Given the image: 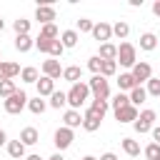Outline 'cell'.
<instances>
[{"instance_id": "19", "label": "cell", "mask_w": 160, "mask_h": 160, "mask_svg": "<svg viewBox=\"0 0 160 160\" xmlns=\"http://www.w3.org/2000/svg\"><path fill=\"white\" fill-rule=\"evenodd\" d=\"M8 155H10L12 160H20V158L25 155V145H22L20 140H10V142H8Z\"/></svg>"}, {"instance_id": "25", "label": "cell", "mask_w": 160, "mask_h": 160, "mask_svg": "<svg viewBox=\"0 0 160 160\" xmlns=\"http://www.w3.org/2000/svg\"><path fill=\"white\" fill-rule=\"evenodd\" d=\"M122 150H125L130 158H138V155H140V145H138V140H132V138H122Z\"/></svg>"}, {"instance_id": "26", "label": "cell", "mask_w": 160, "mask_h": 160, "mask_svg": "<svg viewBox=\"0 0 160 160\" xmlns=\"http://www.w3.org/2000/svg\"><path fill=\"white\" fill-rule=\"evenodd\" d=\"M112 35H118L120 40H125V38L130 35V25H128L125 20H118V22L112 25Z\"/></svg>"}, {"instance_id": "15", "label": "cell", "mask_w": 160, "mask_h": 160, "mask_svg": "<svg viewBox=\"0 0 160 160\" xmlns=\"http://www.w3.org/2000/svg\"><path fill=\"white\" fill-rule=\"evenodd\" d=\"M38 140H40V132L35 128H22V132H20V142L22 145H35Z\"/></svg>"}, {"instance_id": "50", "label": "cell", "mask_w": 160, "mask_h": 160, "mask_svg": "<svg viewBox=\"0 0 160 160\" xmlns=\"http://www.w3.org/2000/svg\"><path fill=\"white\" fill-rule=\"evenodd\" d=\"M155 160H160V158H155Z\"/></svg>"}, {"instance_id": "9", "label": "cell", "mask_w": 160, "mask_h": 160, "mask_svg": "<svg viewBox=\"0 0 160 160\" xmlns=\"http://www.w3.org/2000/svg\"><path fill=\"white\" fill-rule=\"evenodd\" d=\"M92 38L100 40V42H108L112 38V25L110 22H95L92 25Z\"/></svg>"}, {"instance_id": "48", "label": "cell", "mask_w": 160, "mask_h": 160, "mask_svg": "<svg viewBox=\"0 0 160 160\" xmlns=\"http://www.w3.org/2000/svg\"><path fill=\"white\" fill-rule=\"evenodd\" d=\"M2 30H5V22H2V20H0V32H2Z\"/></svg>"}, {"instance_id": "10", "label": "cell", "mask_w": 160, "mask_h": 160, "mask_svg": "<svg viewBox=\"0 0 160 160\" xmlns=\"http://www.w3.org/2000/svg\"><path fill=\"white\" fill-rule=\"evenodd\" d=\"M115 120L118 122H135L138 120V108L135 105H125V108L115 110Z\"/></svg>"}, {"instance_id": "1", "label": "cell", "mask_w": 160, "mask_h": 160, "mask_svg": "<svg viewBox=\"0 0 160 160\" xmlns=\"http://www.w3.org/2000/svg\"><path fill=\"white\" fill-rule=\"evenodd\" d=\"M65 95H68V105H70V110H80V108L85 105L88 95H90V88H88V82H75Z\"/></svg>"}, {"instance_id": "37", "label": "cell", "mask_w": 160, "mask_h": 160, "mask_svg": "<svg viewBox=\"0 0 160 160\" xmlns=\"http://www.w3.org/2000/svg\"><path fill=\"white\" fill-rule=\"evenodd\" d=\"M50 45H52V40H48V38L38 35V40H35V48H38L40 52H50Z\"/></svg>"}, {"instance_id": "49", "label": "cell", "mask_w": 160, "mask_h": 160, "mask_svg": "<svg viewBox=\"0 0 160 160\" xmlns=\"http://www.w3.org/2000/svg\"><path fill=\"white\" fill-rule=\"evenodd\" d=\"M82 160H98V158H92V155H88V158H82Z\"/></svg>"}, {"instance_id": "28", "label": "cell", "mask_w": 160, "mask_h": 160, "mask_svg": "<svg viewBox=\"0 0 160 160\" xmlns=\"http://www.w3.org/2000/svg\"><path fill=\"white\" fill-rule=\"evenodd\" d=\"M118 85H120V92H122V90H132V88H138V82H135V78H132L130 72H122L120 80H118Z\"/></svg>"}, {"instance_id": "45", "label": "cell", "mask_w": 160, "mask_h": 160, "mask_svg": "<svg viewBox=\"0 0 160 160\" xmlns=\"http://www.w3.org/2000/svg\"><path fill=\"white\" fill-rule=\"evenodd\" d=\"M5 142H8V135H5V130L0 128V145H5Z\"/></svg>"}, {"instance_id": "46", "label": "cell", "mask_w": 160, "mask_h": 160, "mask_svg": "<svg viewBox=\"0 0 160 160\" xmlns=\"http://www.w3.org/2000/svg\"><path fill=\"white\" fill-rule=\"evenodd\" d=\"M25 160H42V158H40V155H28Z\"/></svg>"}, {"instance_id": "38", "label": "cell", "mask_w": 160, "mask_h": 160, "mask_svg": "<svg viewBox=\"0 0 160 160\" xmlns=\"http://www.w3.org/2000/svg\"><path fill=\"white\" fill-rule=\"evenodd\" d=\"M92 20H88V18H80L78 20V32H92Z\"/></svg>"}, {"instance_id": "27", "label": "cell", "mask_w": 160, "mask_h": 160, "mask_svg": "<svg viewBox=\"0 0 160 160\" xmlns=\"http://www.w3.org/2000/svg\"><path fill=\"white\" fill-rule=\"evenodd\" d=\"M140 48H142V50H155V48H158V38H155L152 32L140 35Z\"/></svg>"}, {"instance_id": "20", "label": "cell", "mask_w": 160, "mask_h": 160, "mask_svg": "<svg viewBox=\"0 0 160 160\" xmlns=\"http://www.w3.org/2000/svg\"><path fill=\"white\" fill-rule=\"evenodd\" d=\"M78 40H80L78 30H65V32L60 35V42H62V48H75V45H78Z\"/></svg>"}, {"instance_id": "6", "label": "cell", "mask_w": 160, "mask_h": 160, "mask_svg": "<svg viewBox=\"0 0 160 160\" xmlns=\"http://www.w3.org/2000/svg\"><path fill=\"white\" fill-rule=\"evenodd\" d=\"M52 142H55V148L58 150H68L70 145H72V130L70 128H58L55 130V138H52Z\"/></svg>"}, {"instance_id": "32", "label": "cell", "mask_w": 160, "mask_h": 160, "mask_svg": "<svg viewBox=\"0 0 160 160\" xmlns=\"http://www.w3.org/2000/svg\"><path fill=\"white\" fill-rule=\"evenodd\" d=\"M15 90H18V88H15L12 80H0V98H10Z\"/></svg>"}, {"instance_id": "30", "label": "cell", "mask_w": 160, "mask_h": 160, "mask_svg": "<svg viewBox=\"0 0 160 160\" xmlns=\"http://www.w3.org/2000/svg\"><path fill=\"white\" fill-rule=\"evenodd\" d=\"M115 70H118V62H115V60H102V65H100V75H102V78L115 75Z\"/></svg>"}, {"instance_id": "21", "label": "cell", "mask_w": 160, "mask_h": 160, "mask_svg": "<svg viewBox=\"0 0 160 160\" xmlns=\"http://www.w3.org/2000/svg\"><path fill=\"white\" fill-rule=\"evenodd\" d=\"M128 98H130V105H135V108H138L140 102H145L148 92H145V88H142V85H138V88H132V90H130V95H128Z\"/></svg>"}, {"instance_id": "34", "label": "cell", "mask_w": 160, "mask_h": 160, "mask_svg": "<svg viewBox=\"0 0 160 160\" xmlns=\"http://www.w3.org/2000/svg\"><path fill=\"white\" fill-rule=\"evenodd\" d=\"M20 75H22L25 82H38V68H22Z\"/></svg>"}, {"instance_id": "13", "label": "cell", "mask_w": 160, "mask_h": 160, "mask_svg": "<svg viewBox=\"0 0 160 160\" xmlns=\"http://www.w3.org/2000/svg\"><path fill=\"white\" fill-rule=\"evenodd\" d=\"M62 120H65V128H70V130L82 125V115H80V110H65Z\"/></svg>"}, {"instance_id": "31", "label": "cell", "mask_w": 160, "mask_h": 160, "mask_svg": "<svg viewBox=\"0 0 160 160\" xmlns=\"http://www.w3.org/2000/svg\"><path fill=\"white\" fill-rule=\"evenodd\" d=\"M40 35H42V38H48V40H58V35H60V32H58L55 22H50V25H42V28H40Z\"/></svg>"}, {"instance_id": "11", "label": "cell", "mask_w": 160, "mask_h": 160, "mask_svg": "<svg viewBox=\"0 0 160 160\" xmlns=\"http://www.w3.org/2000/svg\"><path fill=\"white\" fill-rule=\"evenodd\" d=\"M15 75H20V65L18 62L0 60V80H12Z\"/></svg>"}, {"instance_id": "29", "label": "cell", "mask_w": 160, "mask_h": 160, "mask_svg": "<svg viewBox=\"0 0 160 160\" xmlns=\"http://www.w3.org/2000/svg\"><path fill=\"white\" fill-rule=\"evenodd\" d=\"M28 108H30V112H35V115H40V112H45V108H48V102L38 95L35 100H28Z\"/></svg>"}, {"instance_id": "39", "label": "cell", "mask_w": 160, "mask_h": 160, "mask_svg": "<svg viewBox=\"0 0 160 160\" xmlns=\"http://www.w3.org/2000/svg\"><path fill=\"white\" fill-rule=\"evenodd\" d=\"M142 152H145L150 160H155V158H160V145H158V142H150V145H148Z\"/></svg>"}, {"instance_id": "17", "label": "cell", "mask_w": 160, "mask_h": 160, "mask_svg": "<svg viewBox=\"0 0 160 160\" xmlns=\"http://www.w3.org/2000/svg\"><path fill=\"white\" fill-rule=\"evenodd\" d=\"M62 78L68 80V82H80V78H82V70L78 68V65H70V68H62Z\"/></svg>"}, {"instance_id": "3", "label": "cell", "mask_w": 160, "mask_h": 160, "mask_svg": "<svg viewBox=\"0 0 160 160\" xmlns=\"http://www.w3.org/2000/svg\"><path fill=\"white\" fill-rule=\"evenodd\" d=\"M120 60V65H125V68H132L135 62H138V55H135V45L132 42H120L118 45V58H115V62Z\"/></svg>"}, {"instance_id": "23", "label": "cell", "mask_w": 160, "mask_h": 160, "mask_svg": "<svg viewBox=\"0 0 160 160\" xmlns=\"http://www.w3.org/2000/svg\"><path fill=\"white\" fill-rule=\"evenodd\" d=\"M65 105H68V95H65L62 90H55V92L50 95V108L60 110V108H65Z\"/></svg>"}, {"instance_id": "44", "label": "cell", "mask_w": 160, "mask_h": 160, "mask_svg": "<svg viewBox=\"0 0 160 160\" xmlns=\"http://www.w3.org/2000/svg\"><path fill=\"white\" fill-rule=\"evenodd\" d=\"M152 12L160 18V0H155V2H152Z\"/></svg>"}, {"instance_id": "43", "label": "cell", "mask_w": 160, "mask_h": 160, "mask_svg": "<svg viewBox=\"0 0 160 160\" xmlns=\"http://www.w3.org/2000/svg\"><path fill=\"white\" fill-rule=\"evenodd\" d=\"M100 160H118V155L115 152H105V155H100Z\"/></svg>"}, {"instance_id": "2", "label": "cell", "mask_w": 160, "mask_h": 160, "mask_svg": "<svg viewBox=\"0 0 160 160\" xmlns=\"http://www.w3.org/2000/svg\"><path fill=\"white\" fill-rule=\"evenodd\" d=\"M25 105H28V92H25V90H15L10 98L2 100V108H5V112H10V115H18Z\"/></svg>"}, {"instance_id": "24", "label": "cell", "mask_w": 160, "mask_h": 160, "mask_svg": "<svg viewBox=\"0 0 160 160\" xmlns=\"http://www.w3.org/2000/svg\"><path fill=\"white\" fill-rule=\"evenodd\" d=\"M100 122H102V120H100V118H95V115H90V112H85V115H82V128H85L88 132H95V130L100 128Z\"/></svg>"}, {"instance_id": "40", "label": "cell", "mask_w": 160, "mask_h": 160, "mask_svg": "<svg viewBox=\"0 0 160 160\" xmlns=\"http://www.w3.org/2000/svg\"><path fill=\"white\" fill-rule=\"evenodd\" d=\"M62 52H65L62 42H60V40H52V45H50V55H52V58H60Z\"/></svg>"}, {"instance_id": "36", "label": "cell", "mask_w": 160, "mask_h": 160, "mask_svg": "<svg viewBox=\"0 0 160 160\" xmlns=\"http://www.w3.org/2000/svg\"><path fill=\"white\" fill-rule=\"evenodd\" d=\"M145 92H148V95H160V78H150Z\"/></svg>"}, {"instance_id": "33", "label": "cell", "mask_w": 160, "mask_h": 160, "mask_svg": "<svg viewBox=\"0 0 160 160\" xmlns=\"http://www.w3.org/2000/svg\"><path fill=\"white\" fill-rule=\"evenodd\" d=\"M12 28H15L18 35H28V32H30V20H22V18H20V20L12 22Z\"/></svg>"}, {"instance_id": "42", "label": "cell", "mask_w": 160, "mask_h": 160, "mask_svg": "<svg viewBox=\"0 0 160 160\" xmlns=\"http://www.w3.org/2000/svg\"><path fill=\"white\" fill-rule=\"evenodd\" d=\"M150 132H152V142H158V145H160V125H158V128H152Z\"/></svg>"}, {"instance_id": "4", "label": "cell", "mask_w": 160, "mask_h": 160, "mask_svg": "<svg viewBox=\"0 0 160 160\" xmlns=\"http://www.w3.org/2000/svg\"><path fill=\"white\" fill-rule=\"evenodd\" d=\"M88 88L95 95V100H108L110 98V85H108V80L102 75H92V80L88 82Z\"/></svg>"}, {"instance_id": "18", "label": "cell", "mask_w": 160, "mask_h": 160, "mask_svg": "<svg viewBox=\"0 0 160 160\" xmlns=\"http://www.w3.org/2000/svg\"><path fill=\"white\" fill-rule=\"evenodd\" d=\"M88 112L102 120V118H105V112H108V100H92V105L88 108Z\"/></svg>"}, {"instance_id": "7", "label": "cell", "mask_w": 160, "mask_h": 160, "mask_svg": "<svg viewBox=\"0 0 160 160\" xmlns=\"http://www.w3.org/2000/svg\"><path fill=\"white\" fill-rule=\"evenodd\" d=\"M130 75H132V78H135V82L140 85V82H148V80L152 78V68H150L148 62H135Z\"/></svg>"}, {"instance_id": "35", "label": "cell", "mask_w": 160, "mask_h": 160, "mask_svg": "<svg viewBox=\"0 0 160 160\" xmlns=\"http://www.w3.org/2000/svg\"><path fill=\"white\" fill-rule=\"evenodd\" d=\"M125 105H130V98H128L125 92H118V95L112 98V110H120V108H125Z\"/></svg>"}, {"instance_id": "5", "label": "cell", "mask_w": 160, "mask_h": 160, "mask_svg": "<svg viewBox=\"0 0 160 160\" xmlns=\"http://www.w3.org/2000/svg\"><path fill=\"white\" fill-rule=\"evenodd\" d=\"M152 122H155V110H142L140 115H138V120L132 122V128H135V132H150L152 130Z\"/></svg>"}, {"instance_id": "16", "label": "cell", "mask_w": 160, "mask_h": 160, "mask_svg": "<svg viewBox=\"0 0 160 160\" xmlns=\"http://www.w3.org/2000/svg\"><path fill=\"white\" fill-rule=\"evenodd\" d=\"M98 58H100V60H115V58H118V45H112V42H102Z\"/></svg>"}, {"instance_id": "8", "label": "cell", "mask_w": 160, "mask_h": 160, "mask_svg": "<svg viewBox=\"0 0 160 160\" xmlns=\"http://www.w3.org/2000/svg\"><path fill=\"white\" fill-rule=\"evenodd\" d=\"M35 20H38L40 25H50V22L55 20V8H52V5H38Z\"/></svg>"}, {"instance_id": "41", "label": "cell", "mask_w": 160, "mask_h": 160, "mask_svg": "<svg viewBox=\"0 0 160 160\" xmlns=\"http://www.w3.org/2000/svg\"><path fill=\"white\" fill-rule=\"evenodd\" d=\"M100 65H102V60H100V58H98V55H95V58H90V60H88V68H90V70H92V72H95V75H100Z\"/></svg>"}, {"instance_id": "47", "label": "cell", "mask_w": 160, "mask_h": 160, "mask_svg": "<svg viewBox=\"0 0 160 160\" xmlns=\"http://www.w3.org/2000/svg\"><path fill=\"white\" fill-rule=\"evenodd\" d=\"M48 160H62V155H52V158H48Z\"/></svg>"}, {"instance_id": "22", "label": "cell", "mask_w": 160, "mask_h": 160, "mask_svg": "<svg viewBox=\"0 0 160 160\" xmlns=\"http://www.w3.org/2000/svg\"><path fill=\"white\" fill-rule=\"evenodd\" d=\"M32 45H35V40L30 35H18L15 38V50H20V52H28Z\"/></svg>"}, {"instance_id": "14", "label": "cell", "mask_w": 160, "mask_h": 160, "mask_svg": "<svg viewBox=\"0 0 160 160\" xmlns=\"http://www.w3.org/2000/svg\"><path fill=\"white\" fill-rule=\"evenodd\" d=\"M52 92H55V80H50V78L42 75V78L38 80V95L45 98V95H52Z\"/></svg>"}, {"instance_id": "12", "label": "cell", "mask_w": 160, "mask_h": 160, "mask_svg": "<svg viewBox=\"0 0 160 160\" xmlns=\"http://www.w3.org/2000/svg\"><path fill=\"white\" fill-rule=\"evenodd\" d=\"M42 75H45V78H50V80L60 78V75H62L60 62H58V60H45V62H42Z\"/></svg>"}]
</instances>
